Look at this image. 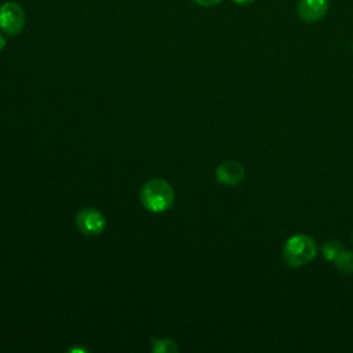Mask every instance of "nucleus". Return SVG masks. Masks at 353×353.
Instances as JSON below:
<instances>
[{"mask_svg":"<svg viewBox=\"0 0 353 353\" xmlns=\"http://www.w3.org/2000/svg\"><path fill=\"white\" fill-rule=\"evenodd\" d=\"M4 47H6V39L0 34V51H1Z\"/></svg>","mask_w":353,"mask_h":353,"instance_id":"12","label":"nucleus"},{"mask_svg":"<svg viewBox=\"0 0 353 353\" xmlns=\"http://www.w3.org/2000/svg\"><path fill=\"white\" fill-rule=\"evenodd\" d=\"M330 8V0H299L296 14L306 23L319 22L325 17Z\"/></svg>","mask_w":353,"mask_h":353,"instance_id":"5","label":"nucleus"},{"mask_svg":"<svg viewBox=\"0 0 353 353\" xmlns=\"http://www.w3.org/2000/svg\"><path fill=\"white\" fill-rule=\"evenodd\" d=\"M193 3L201 6V7H215L218 6L222 0H192Z\"/></svg>","mask_w":353,"mask_h":353,"instance_id":"10","label":"nucleus"},{"mask_svg":"<svg viewBox=\"0 0 353 353\" xmlns=\"http://www.w3.org/2000/svg\"><path fill=\"white\" fill-rule=\"evenodd\" d=\"M152 350L154 353H175V352H178V346L172 339L163 338V339H157L153 342Z\"/></svg>","mask_w":353,"mask_h":353,"instance_id":"9","label":"nucleus"},{"mask_svg":"<svg viewBox=\"0 0 353 353\" xmlns=\"http://www.w3.org/2000/svg\"><path fill=\"white\" fill-rule=\"evenodd\" d=\"M343 250L345 248L339 241H327L321 245V254L327 261H335Z\"/></svg>","mask_w":353,"mask_h":353,"instance_id":"8","label":"nucleus"},{"mask_svg":"<svg viewBox=\"0 0 353 353\" xmlns=\"http://www.w3.org/2000/svg\"><path fill=\"white\" fill-rule=\"evenodd\" d=\"M26 23L25 10L15 1H6L0 6V30L8 36L21 33Z\"/></svg>","mask_w":353,"mask_h":353,"instance_id":"3","label":"nucleus"},{"mask_svg":"<svg viewBox=\"0 0 353 353\" xmlns=\"http://www.w3.org/2000/svg\"><path fill=\"white\" fill-rule=\"evenodd\" d=\"M76 226L85 236H98L106 228V218L97 208H83L76 216Z\"/></svg>","mask_w":353,"mask_h":353,"instance_id":"4","label":"nucleus"},{"mask_svg":"<svg viewBox=\"0 0 353 353\" xmlns=\"http://www.w3.org/2000/svg\"><path fill=\"white\" fill-rule=\"evenodd\" d=\"M336 269L343 273V274H350L353 273V252L343 250L338 258L334 261Z\"/></svg>","mask_w":353,"mask_h":353,"instance_id":"7","label":"nucleus"},{"mask_svg":"<svg viewBox=\"0 0 353 353\" xmlns=\"http://www.w3.org/2000/svg\"><path fill=\"white\" fill-rule=\"evenodd\" d=\"M352 47H353V46H352Z\"/></svg>","mask_w":353,"mask_h":353,"instance_id":"13","label":"nucleus"},{"mask_svg":"<svg viewBox=\"0 0 353 353\" xmlns=\"http://www.w3.org/2000/svg\"><path fill=\"white\" fill-rule=\"evenodd\" d=\"M233 3H236V4H239V6H250V4H252L255 0H232Z\"/></svg>","mask_w":353,"mask_h":353,"instance_id":"11","label":"nucleus"},{"mask_svg":"<svg viewBox=\"0 0 353 353\" xmlns=\"http://www.w3.org/2000/svg\"><path fill=\"white\" fill-rule=\"evenodd\" d=\"M175 193L172 186L160 178L148 181L141 189V201L143 207L154 214L165 212L174 204Z\"/></svg>","mask_w":353,"mask_h":353,"instance_id":"1","label":"nucleus"},{"mask_svg":"<svg viewBox=\"0 0 353 353\" xmlns=\"http://www.w3.org/2000/svg\"><path fill=\"white\" fill-rule=\"evenodd\" d=\"M245 171L241 163L236 160H226L221 163L215 170V178L219 183L226 186L239 185L244 179Z\"/></svg>","mask_w":353,"mask_h":353,"instance_id":"6","label":"nucleus"},{"mask_svg":"<svg viewBox=\"0 0 353 353\" xmlns=\"http://www.w3.org/2000/svg\"><path fill=\"white\" fill-rule=\"evenodd\" d=\"M317 244L307 234L291 236L283 247V258L291 268H301L312 262L317 255Z\"/></svg>","mask_w":353,"mask_h":353,"instance_id":"2","label":"nucleus"}]
</instances>
